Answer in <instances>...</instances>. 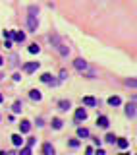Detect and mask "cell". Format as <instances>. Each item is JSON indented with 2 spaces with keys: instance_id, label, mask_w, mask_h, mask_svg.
Here are the masks:
<instances>
[{
  "instance_id": "1",
  "label": "cell",
  "mask_w": 137,
  "mask_h": 155,
  "mask_svg": "<svg viewBox=\"0 0 137 155\" xmlns=\"http://www.w3.org/2000/svg\"><path fill=\"white\" fill-rule=\"evenodd\" d=\"M50 43L54 45V49H56V51H58L60 54H62V56H68V52H70V49H68V47H66L64 43L60 41V37L56 35V33H54V35H50Z\"/></svg>"
},
{
  "instance_id": "2",
  "label": "cell",
  "mask_w": 137,
  "mask_h": 155,
  "mask_svg": "<svg viewBox=\"0 0 137 155\" xmlns=\"http://www.w3.org/2000/svg\"><path fill=\"white\" fill-rule=\"evenodd\" d=\"M73 66H75V68H77L79 72H85V74H87V76H89V78H93V76H95V72H93L91 68H89V64L85 62L83 58H77V60L73 62Z\"/></svg>"
},
{
  "instance_id": "3",
  "label": "cell",
  "mask_w": 137,
  "mask_h": 155,
  "mask_svg": "<svg viewBox=\"0 0 137 155\" xmlns=\"http://www.w3.org/2000/svg\"><path fill=\"white\" fill-rule=\"evenodd\" d=\"M35 12H37V8H35V6L29 8V16H27V25H29V31H37V16H35Z\"/></svg>"
},
{
  "instance_id": "4",
  "label": "cell",
  "mask_w": 137,
  "mask_h": 155,
  "mask_svg": "<svg viewBox=\"0 0 137 155\" xmlns=\"http://www.w3.org/2000/svg\"><path fill=\"white\" fill-rule=\"evenodd\" d=\"M37 68H39V62H27V64L23 66V70H25L27 74H31V72H35Z\"/></svg>"
},
{
  "instance_id": "5",
  "label": "cell",
  "mask_w": 137,
  "mask_h": 155,
  "mask_svg": "<svg viewBox=\"0 0 137 155\" xmlns=\"http://www.w3.org/2000/svg\"><path fill=\"white\" fill-rule=\"evenodd\" d=\"M85 118H87V112H85L83 109L75 110V120H77V122H81V120H85Z\"/></svg>"
},
{
  "instance_id": "6",
  "label": "cell",
  "mask_w": 137,
  "mask_h": 155,
  "mask_svg": "<svg viewBox=\"0 0 137 155\" xmlns=\"http://www.w3.org/2000/svg\"><path fill=\"white\" fill-rule=\"evenodd\" d=\"M29 97H31L33 101H41V99H43V95H41V91H39V89H33V91H29Z\"/></svg>"
},
{
  "instance_id": "7",
  "label": "cell",
  "mask_w": 137,
  "mask_h": 155,
  "mask_svg": "<svg viewBox=\"0 0 137 155\" xmlns=\"http://www.w3.org/2000/svg\"><path fill=\"white\" fill-rule=\"evenodd\" d=\"M97 124L100 126V128H108V118H106V116H98Z\"/></svg>"
},
{
  "instance_id": "8",
  "label": "cell",
  "mask_w": 137,
  "mask_h": 155,
  "mask_svg": "<svg viewBox=\"0 0 137 155\" xmlns=\"http://www.w3.org/2000/svg\"><path fill=\"white\" fill-rule=\"evenodd\" d=\"M20 128H21V132L25 134V132H29V130H31V122H29V120H21Z\"/></svg>"
},
{
  "instance_id": "9",
  "label": "cell",
  "mask_w": 137,
  "mask_h": 155,
  "mask_svg": "<svg viewBox=\"0 0 137 155\" xmlns=\"http://www.w3.org/2000/svg\"><path fill=\"white\" fill-rule=\"evenodd\" d=\"M83 105H87V107H95L97 101H95V97H83Z\"/></svg>"
},
{
  "instance_id": "10",
  "label": "cell",
  "mask_w": 137,
  "mask_h": 155,
  "mask_svg": "<svg viewBox=\"0 0 137 155\" xmlns=\"http://www.w3.org/2000/svg\"><path fill=\"white\" fill-rule=\"evenodd\" d=\"M122 103V99H120V97H110V99H108V105H110V107H118V105Z\"/></svg>"
},
{
  "instance_id": "11",
  "label": "cell",
  "mask_w": 137,
  "mask_h": 155,
  "mask_svg": "<svg viewBox=\"0 0 137 155\" xmlns=\"http://www.w3.org/2000/svg\"><path fill=\"white\" fill-rule=\"evenodd\" d=\"M135 109H137L135 105H128V107H125V115L130 116V118L131 116H135Z\"/></svg>"
},
{
  "instance_id": "12",
  "label": "cell",
  "mask_w": 137,
  "mask_h": 155,
  "mask_svg": "<svg viewBox=\"0 0 137 155\" xmlns=\"http://www.w3.org/2000/svg\"><path fill=\"white\" fill-rule=\"evenodd\" d=\"M12 143H14V145H21V143H23L21 136H20V134H14V136H12Z\"/></svg>"
},
{
  "instance_id": "13",
  "label": "cell",
  "mask_w": 137,
  "mask_h": 155,
  "mask_svg": "<svg viewBox=\"0 0 137 155\" xmlns=\"http://www.w3.org/2000/svg\"><path fill=\"white\" fill-rule=\"evenodd\" d=\"M116 142H118V147H120V149H125L128 145H130V142L124 140V138H120V140H116Z\"/></svg>"
},
{
  "instance_id": "14",
  "label": "cell",
  "mask_w": 137,
  "mask_h": 155,
  "mask_svg": "<svg viewBox=\"0 0 137 155\" xmlns=\"http://www.w3.org/2000/svg\"><path fill=\"white\" fill-rule=\"evenodd\" d=\"M77 136L79 138H89V130L87 128H77Z\"/></svg>"
},
{
  "instance_id": "15",
  "label": "cell",
  "mask_w": 137,
  "mask_h": 155,
  "mask_svg": "<svg viewBox=\"0 0 137 155\" xmlns=\"http://www.w3.org/2000/svg\"><path fill=\"white\" fill-rule=\"evenodd\" d=\"M43 151H45L46 155H52V153H54V147L50 145V143H45V147H43Z\"/></svg>"
},
{
  "instance_id": "16",
  "label": "cell",
  "mask_w": 137,
  "mask_h": 155,
  "mask_svg": "<svg viewBox=\"0 0 137 155\" xmlns=\"http://www.w3.org/2000/svg\"><path fill=\"white\" fill-rule=\"evenodd\" d=\"M41 80H43L45 84H52V82H54V80H52V76H50V74H43V76H41Z\"/></svg>"
},
{
  "instance_id": "17",
  "label": "cell",
  "mask_w": 137,
  "mask_h": 155,
  "mask_svg": "<svg viewBox=\"0 0 137 155\" xmlns=\"http://www.w3.org/2000/svg\"><path fill=\"white\" fill-rule=\"evenodd\" d=\"M39 51H41L39 45H35V43H33V45H29V52H31V54H37Z\"/></svg>"
},
{
  "instance_id": "18",
  "label": "cell",
  "mask_w": 137,
  "mask_h": 155,
  "mask_svg": "<svg viewBox=\"0 0 137 155\" xmlns=\"http://www.w3.org/2000/svg\"><path fill=\"white\" fill-rule=\"evenodd\" d=\"M14 39H16V41H25V33H14Z\"/></svg>"
},
{
  "instance_id": "19",
  "label": "cell",
  "mask_w": 137,
  "mask_h": 155,
  "mask_svg": "<svg viewBox=\"0 0 137 155\" xmlns=\"http://www.w3.org/2000/svg\"><path fill=\"white\" fill-rule=\"evenodd\" d=\"M52 126L56 130H60V128H62V120H60V118H54V120H52Z\"/></svg>"
},
{
  "instance_id": "20",
  "label": "cell",
  "mask_w": 137,
  "mask_h": 155,
  "mask_svg": "<svg viewBox=\"0 0 137 155\" xmlns=\"http://www.w3.org/2000/svg\"><path fill=\"white\" fill-rule=\"evenodd\" d=\"M60 109L68 110V109H70V101H60Z\"/></svg>"
},
{
  "instance_id": "21",
  "label": "cell",
  "mask_w": 137,
  "mask_h": 155,
  "mask_svg": "<svg viewBox=\"0 0 137 155\" xmlns=\"http://www.w3.org/2000/svg\"><path fill=\"white\" fill-rule=\"evenodd\" d=\"M125 85L128 87H137V80H125Z\"/></svg>"
},
{
  "instance_id": "22",
  "label": "cell",
  "mask_w": 137,
  "mask_h": 155,
  "mask_svg": "<svg viewBox=\"0 0 137 155\" xmlns=\"http://www.w3.org/2000/svg\"><path fill=\"white\" fill-rule=\"evenodd\" d=\"M14 112H21V103H20V101L14 103Z\"/></svg>"
},
{
  "instance_id": "23",
  "label": "cell",
  "mask_w": 137,
  "mask_h": 155,
  "mask_svg": "<svg viewBox=\"0 0 137 155\" xmlns=\"http://www.w3.org/2000/svg\"><path fill=\"white\" fill-rule=\"evenodd\" d=\"M106 142H108V143H114V142H116L114 134H108V136H106Z\"/></svg>"
},
{
  "instance_id": "24",
  "label": "cell",
  "mask_w": 137,
  "mask_h": 155,
  "mask_svg": "<svg viewBox=\"0 0 137 155\" xmlns=\"http://www.w3.org/2000/svg\"><path fill=\"white\" fill-rule=\"evenodd\" d=\"M21 153H23V155H29V153H31V147H29V145L23 147V149H21Z\"/></svg>"
},
{
  "instance_id": "25",
  "label": "cell",
  "mask_w": 137,
  "mask_h": 155,
  "mask_svg": "<svg viewBox=\"0 0 137 155\" xmlns=\"http://www.w3.org/2000/svg\"><path fill=\"white\" fill-rule=\"evenodd\" d=\"M4 37H6V39H12L14 37V31H4Z\"/></svg>"
},
{
  "instance_id": "26",
  "label": "cell",
  "mask_w": 137,
  "mask_h": 155,
  "mask_svg": "<svg viewBox=\"0 0 137 155\" xmlns=\"http://www.w3.org/2000/svg\"><path fill=\"white\" fill-rule=\"evenodd\" d=\"M35 142H37V138H29V140H27V143H29V147H31V145H33Z\"/></svg>"
},
{
  "instance_id": "27",
  "label": "cell",
  "mask_w": 137,
  "mask_h": 155,
  "mask_svg": "<svg viewBox=\"0 0 137 155\" xmlns=\"http://www.w3.org/2000/svg\"><path fill=\"white\" fill-rule=\"evenodd\" d=\"M70 145H72V147H77L79 142H77V140H72V142H70Z\"/></svg>"
},
{
  "instance_id": "28",
  "label": "cell",
  "mask_w": 137,
  "mask_h": 155,
  "mask_svg": "<svg viewBox=\"0 0 137 155\" xmlns=\"http://www.w3.org/2000/svg\"><path fill=\"white\" fill-rule=\"evenodd\" d=\"M2 99H4V97H2V93H0V103H2Z\"/></svg>"
},
{
  "instance_id": "29",
  "label": "cell",
  "mask_w": 137,
  "mask_h": 155,
  "mask_svg": "<svg viewBox=\"0 0 137 155\" xmlns=\"http://www.w3.org/2000/svg\"><path fill=\"white\" fill-rule=\"evenodd\" d=\"M133 103H137V97H133Z\"/></svg>"
},
{
  "instance_id": "30",
  "label": "cell",
  "mask_w": 137,
  "mask_h": 155,
  "mask_svg": "<svg viewBox=\"0 0 137 155\" xmlns=\"http://www.w3.org/2000/svg\"><path fill=\"white\" fill-rule=\"evenodd\" d=\"M0 64H2V56H0Z\"/></svg>"
}]
</instances>
